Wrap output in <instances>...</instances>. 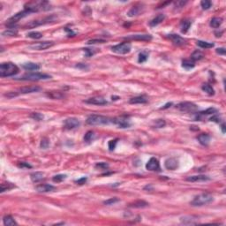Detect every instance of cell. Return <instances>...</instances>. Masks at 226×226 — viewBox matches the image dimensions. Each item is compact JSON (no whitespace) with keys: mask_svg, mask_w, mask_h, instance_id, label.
Here are the masks:
<instances>
[{"mask_svg":"<svg viewBox=\"0 0 226 226\" xmlns=\"http://www.w3.org/2000/svg\"><path fill=\"white\" fill-rule=\"evenodd\" d=\"M177 108L180 111L187 113H195L198 110V106L194 102H182L177 105Z\"/></svg>","mask_w":226,"mask_h":226,"instance_id":"7","label":"cell"},{"mask_svg":"<svg viewBox=\"0 0 226 226\" xmlns=\"http://www.w3.org/2000/svg\"><path fill=\"white\" fill-rule=\"evenodd\" d=\"M146 169L148 171H150V172H158V171H160V164H159L158 160L155 157L150 158L149 161L146 164Z\"/></svg>","mask_w":226,"mask_h":226,"instance_id":"13","label":"cell"},{"mask_svg":"<svg viewBox=\"0 0 226 226\" xmlns=\"http://www.w3.org/2000/svg\"><path fill=\"white\" fill-rule=\"evenodd\" d=\"M41 90V87L37 86H27L20 87L19 89V94H29L38 92Z\"/></svg>","mask_w":226,"mask_h":226,"instance_id":"18","label":"cell"},{"mask_svg":"<svg viewBox=\"0 0 226 226\" xmlns=\"http://www.w3.org/2000/svg\"><path fill=\"white\" fill-rule=\"evenodd\" d=\"M148 99L145 95H139L133 97L129 100V103L131 104H141V103H147Z\"/></svg>","mask_w":226,"mask_h":226,"instance_id":"22","label":"cell"},{"mask_svg":"<svg viewBox=\"0 0 226 226\" xmlns=\"http://www.w3.org/2000/svg\"><path fill=\"white\" fill-rule=\"evenodd\" d=\"M94 132L92 131H88L87 133L85 134V136H84V140L86 141V142H90V141H92V140L94 139Z\"/></svg>","mask_w":226,"mask_h":226,"instance_id":"41","label":"cell"},{"mask_svg":"<svg viewBox=\"0 0 226 226\" xmlns=\"http://www.w3.org/2000/svg\"><path fill=\"white\" fill-rule=\"evenodd\" d=\"M96 167H102V168H108V164H105V163H101V164H96Z\"/></svg>","mask_w":226,"mask_h":226,"instance_id":"56","label":"cell"},{"mask_svg":"<svg viewBox=\"0 0 226 226\" xmlns=\"http://www.w3.org/2000/svg\"><path fill=\"white\" fill-rule=\"evenodd\" d=\"M22 67L27 71H37L40 69V65L38 64L32 62L25 63L22 65Z\"/></svg>","mask_w":226,"mask_h":226,"instance_id":"27","label":"cell"},{"mask_svg":"<svg viewBox=\"0 0 226 226\" xmlns=\"http://www.w3.org/2000/svg\"><path fill=\"white\" fill-rule=\"evenodd\" d=\"M47 96L51 98V99H54V100H60L63 99L65 97V94L60 92V91H48L46 93Z\"/></svg>","mask_w":226,"mask_h":226,"instance_id":"23","label":"cell"},{"mask_svg":"<svg viewBox=\"0 0 226 226\" xmlns=\"http://www.w3.org/2000/svg\"><path fill=\"white\" fill-rule=\"evenodd\" d=\"M110 122L111 119L102 115H90L89 117H87L86 120V123L89 125H108Z\"/></svg>","mask_w":226,"mask_h":226,"instance_id":"4","label":"cell"},{"mask_svg":"<svg viewBox=\"0 0 226 226\" xmlns=\"http://www.w3.org/2000/svg\"><path fill=\"white\" fill-rule=\"evenodd\" d=\"M65 178H66V175H65V174H58V175L54 176V177L52 178V180H53L54 182L59 183V182H62L64 180H65Z\"/></svg>","mask_w":226,"mask_h":226,"instance_id":"43","label":"cell"},{"mask_svg":"<svg viewBox=\"0 0 226 226\" xmlns=\"http://www.w3.org/2000/svg\"><path fill=\"white\" fill-rule=\"evenodd\" d=\"M143 9L144 7L141 6V5H137V6H134L133 7L130 9V11L127 13V15L129 17H134V16L140 15V13L143 12Z\"/></svg>","mask_w":226,"mask_h":226,"instance_id":"19","label":"cell"},{"mask_svg":"<svg viewBox=\"0 0 226 226\" xmlns=\"http://www.w3.org/2000/svg\"><path fill=\"white\" fill-rule=\"evenodd\" d=\"M117 139H116V140H109V144H108L109 150H114V149H115V148H116V145H117Z\"/></svg>","mask_w":226,"mask_h":226,"instance_id":"47","label":"cell"},{"mask_svg":"<svg viewBox=\"0 0 226 226\" xmlns=\"http://www.w3.org/2000/svg\"><path fill=\"white\" fill-rule=\"evenodd\" d=\"M187 180L189 182H205L210 180V178L205 175H197V176H190L187 178Z\"/></svg>","mask_w":226,"mask_h":226,"instance_id":"20","label":"cell"},{"mask_svg":"<svg viewBox=\"0 0 226 226\" xmlns=\"http://www.w3.org/2000/svg\"><path fill=\"white\" fill-rule=\"evenodd\" d=\"M170 40L172 41V43L175 44V45H177V46H182V45H184V44H186L187 43V41L186 39H184V38H182L180 35H176V34H172V35H169V36H168Z\"/></svg>","mask_w":226,"mask_h":226,"instance_id":"16","label":"cell"},{"mask_svg":"<svg viewBox=\"0 0 226 226\" xmlns=\"http://www.w3.org/2000/svg\"><path fill=\"white\" fill-rule=\"evenodd\" d=\"M131 49H132V45L129 43H122L120 44L111 47V50L114 53L120 55H125L129 53L131 51Z\"/></svg>","mask_w":226,"mask_h":226,"instance_id":"9","label":"cell"},{"mask_svg":"<svg viewBox=\"0 0 226 226\" xmlns=\"http://www.w3.org/2000/svg\"><path fill=\"white\" fill-rule=\"evenodd\" d=\"M187 1H178L175 3V8L176 9H182V8L185 6V5L187 4Z\"/></svg>","mask_w":226,"mask_h":226,"instance_id":"46","label":"cell"},{"mask_svg":"<svg viewBox=\"0 0 226 226\" xmlns=\"http://www.w3.org/2000/svg\"><path fill=\"white\" fill-rule=\"evenodd\" d=\"M119 200L117 199V198H111V199H109V200H107V201H105L104 202V204L105 205H112V204H114V203L117 202Z\"/></svg>","mask_w":226,"mask_h":226,"instance_id":"48","label":"cell"},{"mask_svg":"<svg viewBox=\"0 0 226 226\" xmlns=\"http://www.w3.org/2000/svg\"><path fill=\"white\" fill-rule=\"evenodd\" d=\"M49 146H50V140H48L47 138H43V140H41V148H43V149H46Z\"/></svg>","mask_w":226,"mask_h":226,"instance_id":"44","label":"cell"},{"mask_svg":"<svg viewBox=\"0 0 226 226\" xmlns=\"http://www.w3.org/2000/svg\"><path fill=\"white\" fill-rule=\"evenodd\" d=\"M3 223L6 226H13L17 225V223L14 218L12 216H6L3 218Z\"/></svg>","mask_w":226,"mask_h":226,"instance_id":"30","label":"cell"},{"mask_svg":"<svg viewBox=\"0 0 226 226\" xmlns=\"http://www.w3.org/2000/svg\"><path fill=\"white\" fill-rule=\"evenodd\" d=\"M197 45L202 49H210L214 47V43L205 42V41H197Z\"/></svg>","mask_w":226,"mask_h":226,"instance_id":"36","label":"cell"},{"mask_svg":"<svg viewBox=\"0 0 226 226\" xmlns=\"http://www.w3.org/2000/svg\"><path fill=\"white\" fill-rule=\"evenodd\" d=\"M164 166L167 170H171V171H174L179 167V161L176 158H169L165 161L164 163Z\"/></svg>","mask_w":226,"mask_h":226,"instance_id":"17","label":"cell"},{"mask_svg":"<svg viewBox=\"0 0 226 226\" xmlns=\"http://www.w3.org/2000/svg\"><path fill=\"white\" fill-rule=\"evenodd\" d=\"M53 45H54L53 42H39L30 45V48L32 50H44Z\"/></svg>","mask_w":226,"mask_h":226,"instance_id":"12","label":"cell"},{"mask_svg":"<svg viewBox=\"0 0 226 226\" xmlns=\"http://www.w3.org/2000/svg\"><path fill=\"white\" fill-rule=\"evenodd\" d=\"M222 130H223V133H225V125H224V124L222 125Z\"/></svg>","mask_w":226,"mask_h":226,"instance_id":"59","label":"cell"},{"mask_svg":"<svg viewBox=\"0 0 226 226\" xmlns=\"http://www.w3.org/2000/svg\"><path fill=\"white\" fill-rule=\"evenodd\" d=\"M126 40H133V41H142V42H148L152 40V35H133L125 37Z\"/></svg>","mask_w":226,"mask_h":226,"instance_id":"15","label":"cell"},{"mask_svg":"<svg viewBox=\"0 0 226 226\" xmlns=\"http://www.w3.org/2000/svg\"><path fill=\"white\" fill-rule=\"evenodd\" d=\"M210 121H214V122H217V123H219L220 122V117H218L217 116H214L210 118Z\"/></svg>","mask_w":226,"mask_h":226,"instance_id":"57","label":"cell"},{"mask_svg":"<svg viewBox=\"0 0 226 226\" xmlns=\"http://www.w3.org/2000/svg\"><path fill=\"white\" fill-rule=\"evenodd\" d=\"M223 23V19L221 17H215L210 20V27L214 28H217Z\"/></svg>","mask_w":226,"mask_h":226,"instance_id":"31","label":"cell"},{"mask_svg":"<svg viewBox=\"0 0 226 226\" xmlns=\"http://www.w3.org/2000/svg\"><path fill=\"white\" fill-rule=\"evenodd\" d=\"M165 125H166V123H165L164 119H157V120L155 121V126L157 127V128H162Z\"/></svg>","mask_w":226,"mask_h":226,"instance_id":"45","label":"cell"},{"mask_svg":"<svg viewBox=\"0 0 226 226\" xmlns=\"http://www.w3.org/2000/svg\"><path fill=\"white\" fill-rule=\"evenodd\" d=\"M180 222L184 224H196L197 222V218L195 217H190V216H187V217H183L180 218Z\"/></svg>","mask_w":226,"mask_h":226,"instance_id":"26","label":"cell"},{"mask_svg":"<svg viewBox=\"0 0 226 226\" xmlns=\"http://www.w3.org/2000/svg\"><path fill=\"white\" fill-rule=\"evenodd\" d=\"M80 125V121L75 117H69L64 121V127L67 130H72L79 127Z\"/></svg>","mask_w":226,"mask_h":226,"instance_id":"11","label":"cell"},{"mask_svg":"<svg viewBox=\"0 0 226 226\" xmlns=\"http://www.w3.org/2000/svg\"><path fill=\"white\" fill-rule=\"evenodd\" d=\"M164 19H165V15L163 14V13H160V14L156 15L153 20H151L149 21V26L150 27H156L158 24L162 23L164 20Z\"/></svg>","mask_w":226,"mask_h":226,"instance_id":"24","label":"cell"},{"mask_svg":"<svg viewBox=\"0 0 226 226\" xmlns=\"http://www.w3.org/2000/svg\"><path fill=\"white\" fill-rule=\"evenodd\" d=\"M213 196L208 193L205 194H201V195H197L194 198V200L190 202L192 206L195 207H201V206H204V205H208L213 202Z\"/></svg>","mask_w":226,"mask_h":226,"instance_id":"3","label":"cell"},{"mask_svg":"<svg viewBox=\"0 0 226 226\" xmlns=\"http://www.w3.org/2000/svg\"><path fill=\"white\" fill-rule=\"evenodd\" d=\"M217 112V109H214V108H209V109H206L205 111H202V112H201V114H202V115H209V114H213V113H216Z\"/></svg>","mask_w":226,"mask_h":226,"instance_id":"49","label":"cell"},{"mask_svg":"<svg viewBox=\"0 0 226 226\" xmlns=\"http://www.w3.org/2000/svg\"><path fill=\"white\" fill-rule=\"evenodd\" d=\"M13 188H14V186L12 183H9V182L2 183V185H1V193H4L6 191H9V190H11Z\"/></svg>","mask_w":226,"mask_h":226,"instance_id":"38","label":"cell"},{"mask_svg":"<svg viewBox=\"0 0 226 226\" xmlns=\"http://www.w3.org/2000/svg\"><path fill=\"white\" fill-rule=\"evenodd\" d=\"M182 66H183L184 68H186L187 70H189V69H192V68L195 67V62H194L193 60H191V59H185V60H183V62H182Z\"/></svg>","mask_w":226,"mask_h":226,"instance_id":"34","label":"cell"},{"mask_svg":"<svg viewBox=\"0 0 226 226\" xmlns=\"http://www.w3.org/2000/svg\"><path fill=\"white\" fill-rule=\"evenodd\" d=\"M201 6H202L203 10H208V9H209L211 7L212 3H211V1H209V0H202L201 2Z\"/></svg>","mask_w":226,"mask_h":226,"instance_id":"42","label":"cell"},{"mask_svg":"<svg viewBox=\"0 0 226 226\" xmlns=\"http://www.w3.org/2000/svg\"><path fill=\"white\" fill-rule=\"evenodd\" d=\"M57 18L54 16H50V17H45L43 19H39V20H32L29 23H28L25 28H34L36 27H39L41 25H44V24H48L52 22V21H56Z\"/></svg>","mask_w":226,"mask_h":226,"instance_id":"6","label":"cell"},{"mask_svg":"<svg viewBox=\"0 0 226 226\" xmlns=\"http://www.w3.org/2000/svg\"><path fill=\"white\" fill-rule=\"evenodd\" d=\"M30 13H30L28 10L24 9L23 11H21V12H20V13H17L14 14L13 17H11V18L7 20L6 25H7L8 27H10V28H13V26H14L19 20H20L21 19H23V18L27 17L28 15H29Z\"/></svg>","mask_w":226,"mask_h":226,"instance_id":"8","label":"cell"},{"mask_svg":"<svg viewBox=\"0 0 226 226\" xmlns=\"http://www.w3.org/2000/svg\"><path fill=\"white\" fill-rule=\"evenodd\" d=\"M111 122H112L113 124H115L116 125H117L119 128H128V127L131 126L130 120L124 117L112 118V119H111Z\"/></svg>","mask_w":226,"mask_h":226,"instance_id":"10","label":"cell"},{"mask_svg":"<svg viewBox=\"0 0 226 226\" xmlns=\"http://www.w3.org/2000/svg\"><path fill=\"white\" fill-rule=\"evenodd\" d=\"M84 51L87 53V57H91L94 54V51L91 50L90 49H84Z\"/></svg>","mask_w":226,"mask_h":226,"instance_id":"52","label":"cell"},{"mask_svg":"<svg viewBox=\"0 0 226 226\" xmlns=\"http://www.w3.org/2000/svg\"><path fill=\"white\" fill-rule=\"evenodd\" d=\"M28 36L32 39H40L43 37V34L40 32H30L29 34H28Z\"/></svg>","mask_w":226,"mask_h":226,"instance_id":"40","label":"cell"},{"mask_svg":"<svg viewBox=\"0 0 226 226\" xmlns=\"http://www.w3.org/2000/svg\"><path fill=\"white\" fill-rule=\"evenodd\" d=\"M19 72V67L13 63H3L0 65V76L10 77L13 76Z\"/></svg>","mask_w":226,"mask_h":226,"instance_id":"2","label":"cell"},{"mask_svg":"<svg viewBox=\"0 0 226 226\" xmlns=\"http://www.w3.org/2000/svg\"><path fill=\"white\" fill-rule=\"evenodd\" d=\"M18 34V30L13 28H9L3 32V35L4 36H15Z\"/></svg>","mask_w":226,"mask_h":226,"instance_id":"35","label":"cell"},{"mask_svg":"<svg viewBox=\"0 0 226 226\" xmlns=\"http://www.w3.org/2000/svg\"><path fill=\"white\" fill-rule=\"evenodd\" d=\"M31 117L33 118H35V120H41V119L43 118V116L42 114H40V113H33L31 115Z\"/></svg>","mask_w":226,"mask_h":226,"instance_id":"50","label":"cell"},{"mask_svg":"<svg viewBox=\"0 0 226 226\" xmlns=\"http://www.w3.org/2000/svg\"><path fill=\"white\" fill-rule=\"evenodd\" d=\"M35 189L39 192V193H48V192H52L56 189V187L51 186V185H48V184H41L35 187Z\"/></svg>","mask_w":226,"mask_h":226,"instance_id":"21","label":"cell"},{"mask_svg":"<svg viewBox=\"0 0 226 226\" xmlns=\"http://www.w3.org/2000/svg\"><path fill=\"white\" fill-rule=\"evenodd\" d=\"M30 178H31V180L35 183H37V182H40L41 180L43 179V173L42 172H34L30 175Z\"/></svg>","mask_w":226,"mask_h":226,"instance_id":"32","label":"cell"},{"mask_svg":"<svg viewBox=\"0 0 226 226\" xmlns=\"http://www.w3.org/2000/svg\"><path fill=\"white\" fill-rule=\"evenodd\" d=\"M191 25H192L191 20H183L181 21V23H180L181 32H182L183 34H186V33L189 30Z\"/></svg>","mask_w":226,"mask_h":226,"instance_id":"29","label":"cell"},{"mask_svg":"<svg viewBox=\"0 0 226 226\" xmlns=\"http://www.w3.org/2000/svg\"><path fill=\"white\" fill-rule=\"evenodd\" d=\"M148 53L147 51H142L139 54V58H138V62L139 63H144L148 60Z\"/></svg>","mask_w":226,"mask_h":226,"instance_id":"39","label":"cell"},{"mask_svg":"<svg viewBox=\"0 0 226 226\" xmlns=\"http://www.w3.org/2000/svg\"><path fill=\"white\" fill-rule=\"evenodd\" d=\"M24 9L28 10L30 13H36L39 11H48L50 9V5L46 1H33L28 2L24 6Z\"/></svg>","mask_w":226,"mask_h":226,"instance_id":"1","label":"cell"},{"mask_svg":"<svg viewBox=\"0 0 226 226\" xmlns=\"http://www.w3.org/2000/svg\"><path fill=\"white\" fill-rule=\"evenodd\" d=\"M86 103H89V104H93V105H105L108 103V102L106 101L104 98L100 97V96H94V97H91L88 98L85 101Z\"/></svg>","mask_w":226,"mask_h":226,"instance_id":"14","label":"cell"},{"mask_svg":"<svg viewBox=\"0 0 226 226\" xmlns=\"http://www.w3.org/2000/svg\"><path fill=\"white\" fill-rule=\"evenodd\" d=\"M104 43V40H89L88 42H87V44H93V43Z\"/></svg>","mask_w":226,"mask_h":226,"instance_id":"51","label":"cell"},{"mask_svg":"<svg viewBox=\"0 0 226 226\" xmlns=\"http://www.w3.org/2000/svg\"><path fill=\"white\" fill-rule=\"evenodd\" d=\"M172 102H170V103H167V104H166V105H165V106H164V107H163V108H161V109H166V108H169V105H170V106H171V105H172Z\"/></svg>","mask_w":226,"mask_h":226,"instance_id":"58","label":"cell"},{"mask_svg":"<svg viewBox=\"0 0 226 226\" xmlns=\"http://www.w3.org/2000/svg\"><path fill=\"white\" fill-rule=\"evenodd\" d=\"M204 54L201 50H195L193 52V54L191 55V59L193 61H199L201 59H202Z\"/></svg>","mask_w":226,"mask_h":226,"instance_id":"33","label":"cell"},{"mask_svg":"<svg viewBox=\"0 0 226 226\" xmlns=\"http://www.w3.org/2000/svg\"><path fill=\"white\" fill-rule=\"evenodd\" d=\"M148 206V203L146 202L145 201H136L134 202L129 204L130 208H134V209H143V208H146Z\"/></svg>","mask_w":226,"mask_h":226,"instance_id":"28","label":"cell"},{"mask_svg":"<svg viewBox=\"0 0 226 226\" xmlns=\"http://www.w3.org/2000/svg\"><path fill=\"white\" fill-rule=\"evenodd\" d=\"M197 139H198L199 142L202 145H203V146H208L209 143V141H210V136L209 134H207V133H202V134H200L197 137Z\"/></svg>","mask_w":226,"mask_h":226,"instance_id":"25","label":"cell"},{"mask_svg":"<svg viewBox=\"0 0 226 226\" xmlns=\"http://www.w3.org/2000/svg\"><path fill=\"white\" fill-rule=\"evenodd\" d=\"M202 89L204 92H206V93L208 94H209V95H213L214 94H215V90H214V88L212 87V86H210L209 84H203L202 87Z\"/></svg>","mask_w":226,"mask_h":226,"instance_id":"37","label":"cell"},{"mask_svg":"<svg viewBox=\"0 0 226 226\" xmlns=\"http://www.w3.org/2000/svg\"><path fill=\"white\" fill-rule=\"evenodd\" d=\"M51 78L50 75L46 73H42V72H27L25 73L21 78L19 80H32V81H37L42 80H49Z\"/></svg>","mask_w":226,"mask_h":226,"instance_id":"5","label":"cell"},{"mask_svg":"<svg viewBox=\"0 0 226 226\" xmlns=\"http://www.w3.org/2000/svg\"><path fill=\"white\" fill-rule=\"evenodd\" d=\"M216 51L219 55H225V49L224 48H218V49H217Z\"/></svg>","mask_w":226,"mask_h":226,"instance_id":"53","label":"cell"},{"mask_svg":"<svg viewBox=\"0 0 226 226\" xmlns=\"http://www.w3.org/2000/svg\"><path fill=\"white\" fill-rule=\"evenodd\" d=\"M87 181V178H82V179H80V180H79L76 181V183H78L80 185H83V184H85V182Z\"/></svg>","mask_w":226,"mask_h":226,"instance_id":"55","label":"cell"},{"mask_svg":"<svg viewBox=\"0 0 226 226\" xmlns=\"http://www.w3.org/2000/svg\"><path fill=\"white\" fill-rule=\"evenodd\" d=\"M19 167H20V168H31L32 166L31 165H29L28 164H27V163L21 162V163L19 164Z\"/></svg>","mask_w":226,"mask_h":226,"instance_id":"54","label":"cell"}]
</instances>
